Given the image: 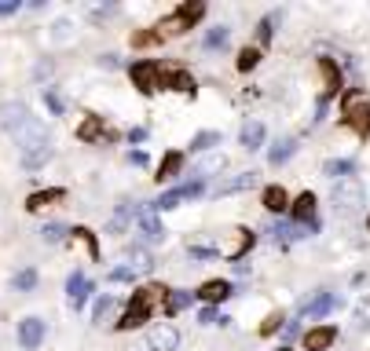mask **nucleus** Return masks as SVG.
<instances>
[{
	"instance_id": "nucleus-6",
	"label": "nucleus",
	"mask_w": 370,
	"mask_h": 351,
	"mask_svg": "<svg viewBox=\"0 0 370 351\" xmlns=\"http://www.w3.org/2000/svg\"><path fill=\"white\" fill-rule=\"evenodd\" d=\"M129 77H132V84L139 88V92L150 96V92H158V88H161V62L139 59V62H132V66H129Z\"/></svg>"
},
{
	"instance_id": "nucleus-27",
	"label": "nucleus",
	"mask_w": 370,
	"mask_h": 351,
	"mask_svg": "<svg viewBox=\"0 0 370 351\" xmlns=\"http://www.w3.org/2000/svg\"><path fill=\"white\" fill-rule=\"evenodd\" d=\"M191 300H195V293H187V289H169L165 293V315H176V311H184Z\"/></svg>"
},
{
	"instance_id": "nucleus-5",
	"label": "nucleus",
	"mask_w": 370,
	"mask_h": 351,
	"mask_svg": "<svg viewBox=\"0 0 370 351\" xmlns=\"http://www.w3.org/2000/svg\"><path fill=\"white\" fill-rule=\"evenodd\" d=\"M132 216H136V227H139V234H143L147 242H165V234H169V231H165L161 216H158V209H155V201L136 205Z\"/></svg>"
},
{
	"instance_id": "nucleus-51",
	"label": "nucleus",
	"mask_w": 370,
	"mask_h": 351,
	"mask_svg": "<svg viewBox=\"0 0 370 351\" xmlns=\"http://www.w3.org/2000/svg\"><path fill=\"white\" fill-rule=\"evenodd\" d=\"M129 139H132V143H143V139H147V132H143V128H132Z\"/></svg>"
},
{
	"instance_id": "nucleus-20",
	"label": "nucleus",
	"mask_w": 370,
	"mask_h": 351,
	"mask_svg": "<svg viewBox=\"0 0 370 351\" xmlns=\"http://www.w3.org/2000/svg\"><path fill=\"white\" fill-rule=\"evenodd\" d=\"M257 187V172H238L231 179H224L220 187H216V198H224V194H238V190H253Z\"/></svg>"
},
{
	"instance_id": "nucleus-40",
	"label": "nucleus",
	"mask_w": 370,
	"mask_h": 351,
	"mask_svg": "<svg viewBox=\"0 0 370 351\" xmlns=\"http://www.w3.org/2000/svg\"><path fill=\"white\" fill-rule=\"evenodd\" d=\"M187 256L191 260H213V256H220V249H209V245H187Z\"/></svg>"
},
{
	"instance_id": "nucleus-30",
	"label": "nucleus",
	"mask_w": 370,
	"mask_h": 351,
	"mask_svg": "<svg viewBox=\"0 0 370 351\" xmlns=\"http://www.w3.org/2000/svg\"><path fill=\"white\" fill-rule=\"evenodd\" d=\"M99 136H103V117H85V125L78 128V139L92 143V139H99Z\"/></svg>"
},
{
	"instance_id": "nucleus-18",
	"label": "nucleus",
	"mask_w": 370,
	"mask_h": 351,
	"mask_svg": "<svg viewBox=\"0 0 370 351\" xmlns=\"http://www.w3.org/2000/svg\"><path fill=\"white\" fill-rule=\"evenodd\" d=\"M88 293H92V282H88L81 271H73V275L67 278V296H70V304L81 307V304L88 300Z\"/></svg>"
},
{
	"instance_id": "nucleus-32",
	"label": "nucleus",
	"mask_w": 370,
	"mask_h": 351,
	"mask_svg": "<svg viewBox=\"0 0 370 351\" xmlns=\"http://www.w3.org/2000/svg\"><path fill=\"white\" fill-rule=\"evenodd\" d=\"M70 234H73V238H78V242H85L88 256H92V260H99V242H96V234H92V231H88V227H73Z\"/></svg>"
},
{
	"instance_id": "nucleus-46",
	"label": "nucleus",
	"mask_w": 370,
	"mask_h": 351,
	"mask_svg": "<svg viewBox=\"0 0 370 351\" xmlns=\"http://www.w3.org/2000/svg\"><path fill=\"white\" fill-rule=\"evenodd\" d=\"M107 278H110V282H132L136 275H132V271H129V267H114V271H110V275H107Z\"/></svg>"
},
{
	"instance_id": "nucleus-48",
	"label": "nucleus",
	"mask_w": 370,
	"mask_h": 351,
	"mask_svg": "<svg viewBox=\"0 0 370 351\" xmlns=\"http://www.w3.org/2000/svg\"><path fill=\"white\" fill-rule=\"evenodd\" d=\"M19 8H22L19 0H0V15H15Z\"/></svg>"
},
{
	"instance_id": "nucleus-24",
	"label": "nucleus",
	"mask_w": 370,
	"mask_h": 351,
	"mask_svg": "<svg viewBox=\"0 0 370 351\" xmlns=\"http://www.w3.org/2000/svg\"><path fill=\"white\" fill-rule=\"evenodd\" d=\"M323 176H330L334 183H337V179H349V176H355V161L352 158H330L323 165Z\"/></svg>"
},
{
	"instance_id": "nucleus-42",
	"label": "nucleus",
	"mask_w": 370,
	"mask_h": 351,
	"mask_svg": "<svg viewBox=\"0 0 370 351\" xmlns=\"http://www.w3.org/2000/svg\"><path fill=\"white\" fill-rule=\"evenodd\" d=\"M48 158H52V147L41 150V154H30V158H22V168H41Z\"/></svg>"
},
{
	"instance_id": "nucleus-23",
	"label": "nucleus",
	"mask_w": 370,
	"mask_h": 351,
	"mask_svg": "<svg viewBox=\"0 0 370 351\" xmlns=\"http://www.w3.org/2000/svg\"><path fill=\"white\" fill-rule=\"evenodd\" d=\"M62 198H67V190H62V187H52V190H37V194H30V198H26V209H30V213H41L44 205L62 201Z\"/></svg>"
},
{
	"instance_id": "nucleus-1",
	"label": "nucleus",
	"mask_w": 370,
	"mask_h": 351,
	"mask_svg": "<svg viewBox=\"0 0 370 351\" xmlns=\"http://www.w3.org/2000/svg\"><path fill=\"white\" fill-rule=\"evenodd\" d=\"M0 128L15 139V147L22 158H30V154H41L52 147V139H48V128L37 121V117L30 114L26 102H19V99H8V102H0Z\"/></svg>"
},
{
	"instance_id": "nucleus-9",
	"label": "nucleus",
	"mask_w": 370,
	"mask_h": 351,
	"mask_svg": "<svg viewBox=\"0 0 370 351\" xmlns=\"http://www.w3.org/2000/svg\"><path fill=\"white\" fill-rule=\"evenodd\" d=\"M176 348H180V333H176V326L161 322V326L147 330V351H176Z\"/></svg>"
},
{
	"instance_id": "nucleus-21",
	"label": "nucleus",
	"mask_w": 370,
	"mask_h": 351,
	"mask_svg": "<svg viewBox=\"0 0 370 351\" xmlns=\"http://www.w3.org/2000/svg\"><path fill=\"white\" fill-rule=\"evenodd\" d=\"M337 304H341V300H337L334 293H319L315 300L304 304V318H323V315H330V311H334Z\"/></svg>"
},
{
	"instance_id": "nucleus-7",
	"label": "nucleus",
	"mask_w": 370,
	"mask_h": 351,
	"mask_svg": "<svg viewBox=\"0 0 370 351\" xmlns=\"http://www.w3.org/2000/svg\"><path fill=\"white\" fill-rule=\"evenodd\" d=\"M165 285H139V289L132 293V304H129V311H139V315H155V307H161L165 304Z\"/></svg>"
},
{
	"instance_id": "nucleus-11",
	"label": "nucleus",
	"mask_w": 370,
	"mask_h": 351,
	"mask_svg": "<svg viewBox=\"0 0 370 351\" xmlns=\"http://www.w3.org/2000/svg\"><path fill=\"white\" fill-rule=\"evenodd\" d=\"M290 216H293V224L315 227V194H312V190L297 194V198L290 201Z\"/></svg>"
},
{
	"instance_id": "nucleus-43",
	"label": "nucleus",
	"mask_w": 370,
	"mask_h": 351,
	"mask_svg": "<svg viewBox=\"0 0 370 351\" xmlns=\"http://www.w3.org/2000/svg\"><path fill=\"white\" fill-rule=\"evenodd\" d=\"M110 304H114V296H99L96 307H92V318H96V322H103V315L110 311Z\"/></svg>"
},
{
	"instance_id": "nucleus-31",
	"label": "nucleus",
	"mask_w": 370,
	"mask_h": 351,
	"mask_svg": "<svg viewBox=\"0 0 370 351\" xmlns=\"http://www.w3.org/2000/svg\"><path fill=\"white\" fill-rule=\"evenodd\" d=\"M257 66H261V48H242L238 51V70L249 73V70H257Z\"/></svg>"
},
{
	"instance_id": "nucleus-47",
	"label": "nucleus",
	"mask_w": 370,
	"mask_h": 351,
	"mask_svg": "<svg viewBox=\"0 0 370 351\" xmlns=\"http://www.w3.org/2000/svg\"><path fill=\"white\" fill-rule=\"evenodd\" d=\"M44 99H48V107H52V114H62V99L52 92V88H44Z\"/></svg>"
},
{
	"instance_id": "nucleus-54",
	"label": "nucleus",
	"mask_w": 370,
	"mask_h": 351,
	"mask_svg": "<svg viewBox=\"0 0 370 351\" xmlns=\"http://www.w3.org/2000/svg\"><path fill=\"white\" fill-rule=\"evenodd\" d=\"M367 231H370V216H367Z\"/></svg>"
},
{
	"instance_id": "nucleus-49",
	"label": "nucleus",
	"mask_w": 370,
	"mask_h": 351,
	"mask_svg": "<svg viewBox=\"0 0 370 351\" xmlns=\"http://www.w3.org/2000/svg\"><path fill=\"white\" fill-rule=\"evenodd\" d=\"M70 37V22H55V41H67Z\"/></svg>"
},
{
	"instance_id": "nucleus-26",
	"label": "nucleus",
	"mask_w": 370,
	"mask_h": 351,
	"mask_svg": "<svg viewBox=\"0 0 370 351\" xmlns=\"http://www.w3.org/2000/svg\"><path fill=\"white\" fill-rule=\"evenodd\" d=\"M293 154H297V139H279L272 150H267V161L272 165H286Z\"/></svg>"
},
{
	"instance_id": "nucleus-33",
	"label": "nucleus",
	"mask_w": 370,
	"mask_h": 351,
	"mask_svg": "<svg viewBox=\"0 0 370 351\" xmlns=\"http://www.w3.org/2000/svg\"><path fill=\"white\" fill-rule=\"evenodd\" d=\"M33 285H37V271H33V267H26V271H19V275H15V278H11V289H15V293H30V289H33Z\"/></svg>"
},
{
	"instance_id": "nucleus-45",
	"label": "nucleus",
	"mask_w": 370,
	"mask_h": 351,
	"mask_svg": "<svg viewBox=\"0 0 370 351\" xmlns=\"http://www.w3.org/2000/svg\"><path fill=\"white\" fill-rule=\"evenodd\" d=\"M279 326H283V315H267V318H264V326H261V336H272Z\"/></svg>"
},
{
	"instance_id": "nucleus-22",
	"label": "nucleus",
	"mask_w": 370,
	"mask_h": 351,
	"mask_svg": "<svg viewBox=\"0 0 370 351\" xmlns=\"http://www.w3.org/2000/svg\"><path fill=\"white\" fill-rule=\"evenodd\" d=\"M315 231H319V224L315 227H304V224H275L272 227L275 242H297V238H308V234H315Z\"/></svg>"
},
{
	"instance_id": "nucleus-4",
	"label": "nucleus",
	"mask_w": 370,
	"mask_h": 351,
	"mask_svg": "<svg viewBox=\"0 0 370 351\" xmlns=\"http://www.w3.org/2000/svg\"><path fill=\"white\" fill-rule=\"evenodd\" d=\"M330 201H334L341 213H352V209H360V205L367 201V187H363L355 176H349V179H337L334 190H330Z\"/></svg>"
},
{
	"instance_id": "nucleus-34",
	"label": "nucleus",
	"mask_w": 370,
	"mask_h": 351,
	"mask_svg": "<svg viewBox=\"0 0 370 351\" xmlns=\"http://www.w3.org/2000/svg\"><path fill=\"white\" fill-rule=\"evenodd\" d=\"M224 168V154H213V158H206V161H198V168H195V176L202 179V176H209V172H220Z\"/></svg>"
},
{
	"instance_id": "nucleus-17",
	"label": "nucleus",
	"mask_w": 370,
	"mask_h": 351,
	"mask_svg": "<svg viewBox=\"0 0 370 351\" xmlns=\"http://www.w3.org/2000/svg\"><path fill=\"white\" fill-rule=\"evenodd\" d=\"M261 205L267 213H286L290 209V194H286V187H279V183H272V187H264V194H261Z\"/></svg>"
},
{
	"instance_id": "nucleus-36",
	"label": "nucleus",
	"mask_w": 370,
	"mask_h": 351,
	"mask_svg": "<svg viewBox=\"0 0 370 351\" xmlns=\"http://www.w3.org/2000/svg\"><path fill=\"white\" fill-rule=\"evenodd\" d=\"M67 227H62V224H48V227H41V238L48 242V245H55V242H62V238H67Z\"/></svg>"
},
{
	"instance_id": "nucleus-2",
	"label": "nucleus",
	"mask_w": 370,
	"mask_h": 351,
	"mask_svg": "<svg viewBox=\"0 0 370 351\" xmlns=\"http://www.w3.org/2000/svg\"><path fill=\"white\" fill-rule=\"evenodd\" d=\"M341 107H344V121L355 128V136L367 139L370 136V102H367V96L363 92H344Z\"/></svg>"
},
{
	"instance_id": "nucleus-10",
	"label": "nucleus",
	"mask_w": 370,
	"mask_h": 351,
	"mask_svg": "<svg viewBox=\"0 0 370 351\" xmlns=\"http://www.w3.org/2000/svg\"><path fill=\"white\" fill-rule=\"evenodd\" d=\"M319 70H323V81H326V92H323V99H319V117H323L326 114V102L341 92V70H337L334 59H319Z\"/></svg>"
},
{
	"instance_id": "nucleus-50",
	"label": "nucleus",
	"mask_w": 370,
	"mask_h": 351,
	"mask_svg": "<svg viewBox=\"0 0 370 351\" xmlns=\"http://www.w3.org/2000/svg\"><path fill=\"white\" fill-rule=\"evenodd\" d=\"M129 161L132 165H147V154L143 150H129Z\"/></svg>"
},
{
	"instance_id": "nucleus-8",
	"label": "nucleus",
	"mask_w": 370,
	"mask_h": 351,
	"mask_svg": "<svg viewBox=\"0 0 370 351\" xmlns=\"http://www.w3.org/2000/svg\"><path fill=\"white\" fill-rule=\"evenodd\" d=\"M253 245H257V234H253L249 227H235L231 231V242L220 249V256H227V260H235V264H242V256H246Z\"/></svg>"
},
{
	"instance_id": "nucleus-19",
	"label": "nucleus",
	"mask_w": 370,
	"mask_h": 351,
	"mask_svg": "<svg viewBox=\"0 0 370 351\" xmlns=\"http://www.w3.org/2000/svg\"><path fill=\"white\" fill-rule=\"evenodd\" d=\"M238 143H242V150H261L264 147V125L261 121H246L242 125V132H238Z\"/></svg>"
},
{
	"instance_id": "nucleus-38",
	"label": "nucleus",
	"mask_w": 370,
	"mask_h": 351,
	"mask_svg": "<svg viewBox=\"0 0 370 351\" xmlns=\"http://www.w3.org/2000/svg\"><path fill=\"white\" fill-rule=\"evenodd\" d=\"M355 326H360V330H370V296H363V300L355 304Z\"/></svg>"
},
{
	"instance_id": "nucleus-16",
	"label": "nucleus",
	"mask_w": 370,
	"mask_h": 351,
	"mask_svg": "<svg viewBox=\"0 0 370 351\" xmlns=\"http://www.w3.org/2000/svg\"><path fill=\"white\" fill-rule=\"evenodd\" d=\"M125 260H129L132 275H150V271H155V256H150L143 245H129V249H125Z\"/></svg>"
},
{
	"instance_id": "nucleus-52",
	"label": "nucleus",
	"mask_w": 370,
	"mask_h": 351,
	"mask_svg": "<svg viewBox=\"0 0 370 351\" xmlns=\"http://www.w3.org/2000/svg\"><path fill=\"white\" fill-rule=\"evenodd\" d=\"M99 62H103V66H107V70H114V66H118V55H103V59H99Z\"/></svg>"
},
{
	"instance_id": "nucleus-53",
	"label": "nucleus",
	"mask_w": 370,
	"mask_h": 351,
	"mask_svg": "<svg viewBox=\"0 0 370 351\" xmlns=\"http://www.w3.org/2000/svg\"><path fill=\"white\" fill-rule=\"evenodd\" d=\"M275 351H293V348H275Z\"/></svg>"
},
{
	"instance_id": "nucleus-15",
	"label": "nucleus",
	"mask_w": 370,
	"mask_h": 351,
	"mask_svg": "<svg viewBox=\"0 0 370 351\" xmlns=\"http://www.w3.org/2000/svg\"><path fill=\"white\" fill-rule=\"evenodd\" d=\"M41 341H44V322L41 318H22L19 322V344L26 351H33V348H41Z\"/></svg>"
},
{
	"instance_id": "nucleus-39",
	"label": "nucleus",
	"mask_w": 370,
	"mask_h": 351,
	"mask_svg": "<svg viewBox=\"0 0 370 351\" xmlns=\"http://www.w3.org/2000/svg\"><path fill=\"white\" fill-rule=\"evenodd\" d=\"M161 41V33L158 30H147V33H132V44L136 48H150V44H158Z\"/></svg>"
},
{
	"instance_id": "nucleus-13",
	"label": "nucleus",
	"mask_w": 370,
	"mask_h": 351,
	"mask_svg": "<svg viewBox=\"0 0 370 351\" xmlns=\"http://www.w3.org/2000/svg\"><path fill=\"white\" fill-rule=\"evenodd\" d=\"M231 293H235V289H231V282H224V278H209V282H202V285H198V293H195V296H202L206 304H224Z\"/></svg>"
},
{
	"instance_id": "nucleus-14",
	"label": "nucleus",
	"mask_w": 370,
	"mask_h": 351,
	"mask_svg": "<svg viewBox=\"0 0 370 351\" xmlns=\"http://www.w3.org/2000/svg\"><path fill=\"white\" fill-rule=\"evenodd\" d=\"M337 341V326H312L304 333V351H326Z\"/></svg>"
},
{
	"instance_id": "nucleus-44",
	"label": "nucleus",
	"mask_w": 370,
	"mask_h": 351,
	"mask_svg": "<svg viewBox=\"0 0 370 351\" xmlns=\"http://www.w3.org/2000/svg\"><path fill=\"white\" fill-rule=\"evenodd\" d=\"M272 26H275V15L261 19V26H257V37H261V44H267V41H272Z\"/></svg>"
},
{
	"instance_id": "nucleus-12",
	"label": "nucleus",
	"mask_w": 370,
	"mask_h": 351,
	"mask_svg": "<svg viewBox=\"0 0 370 351\" xmlns=\"http://www.w3.org/2000/svg\"><path fill=\"white\" fill-rule=\"evenodd\" d=\"M161 88H173V92H184V96H195V77L187 70L173 66V70H161Z\"/></svg>"
},
{
	"instance_id": "nucleus-41",
	"label": "nucleus",
	"mask_w": 370,
	"mask_h": 351,
	"mask_svg": "<svg viewBox=\"0 0 370 351\" xmlns=\"http://www.w3.org/2000/svg\"><path fill=\"white\" fill-rule=\"evenodd\" d=\"M202 190H206V179H191V183H184V187H180V194H184V201H187V198H198V194H202Z\"/></svg>"
},
{
	"instance_id": "nucleus-28",
	"label": "nucleus",
	"mask_w": 370,
	"mask_h": 351,
	"mask_svg": "<svg viewBox=\"0 0 370 351\" xmlns=\"http://www.w3.org/2000/svg\"><path fill=\"white\" fill-rule=\"evenodd\" d=\"M213 147H220V132H213V128H206V132H198L191 139V154H206Z\"/></svg>"
},
{
	"instance_id": "nucleus-29",
	"label": "nucleus",
	"mask_w": 370,
	"mask_h": 351,
	"mask_svg": "<svg viewBox=\"0 0 370 351\" xmlns=\"http://www.w3.org/2000/svg\"><path fill=\"white\" fill-rule=\"evenodd\" d=\"M227 41H231V30H227V26H213V30L206 33V48L209 51H224Z\"/></svg>"
},
{
	"instance_id": "nucleus-37",
	"label": "nucleus",
	"mask_w": 370,
	"mask_h": 351,
	"mask_svg": "<svg viewBox=\"0 0 370 351\" xmlns=\"http://www.w3.org/2000/svg\"><path fill=\"white\" fill-rule=\"evenodd\" d=\"M143 322H147V315H139V311H125V315H121V322H118V330H125V333H129V330H139V326H143Z\"/></svg>"
},
{
	"instance_id": "nucleus-25",
	"label": "nucleus",
	"mask_w": 370,
	"mask_h": 351,
	"mask_svg": "<svg viewBox=\"0 0 370 351\" xmlns=\"http://www.w3.org/2000/svg\"><path fill=\"white\" fill-rule=\"evenodd\" d=\"M180 168H184V154L180 150H169L161 158L158 165V183H165V179H173V176H180Z\"/></svg>"
},
{
	"instance_id": "nucleus-35",
	"label": "nucleus",
	"mask_w": 370,
	"mask_h": 351,
	"mask_svg": "<svg viewBox=\"0 0 370 351\" xmlns=\"http://www.w3.org/2000/svg\"><path fill=\"white\" fill-rule=\"evenodd\" d=\"M180 201H184V194H180V187H176V190H165V194H161V198L155 201V209L165 213V209H176Z\"/></svg>"
},
{
	"instance_id": "nucleus-3",
	"label": "nucleus",
	"mask_w": 370,
	"mask_h": 351,
	"mask_svg": "<svg viewBox=\"0 0 370 351\" xmlns=\"http://www.w3.org/2000/svg\"><path fill=\"white\" fill-rule=\"evenodd\" d=\"M202 15H206V4H202V0H195V4H180L173 11V15H165L161 19V26H158V33H187L191 26H195Z\"/></svg>"
}]
</instances>
